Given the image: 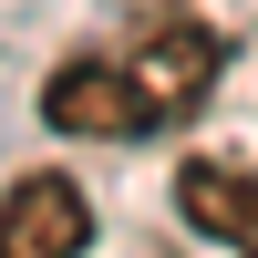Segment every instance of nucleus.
<instances>
[{"mask_svg":"<svg viewBox=\"0 0 258 258\" xmlns=\"http://www.w3.org/2000/svg\"><path fill=\"white\" fill-rule=\"evenodd\" d=\"M114 62H124V83L145 93V114H155V124H186V114L207 103V83L227 73V31H217L207 11H186V0H155Z\"/></svg>","mask_w":258,"mask_h":258,"instance_id":"obj_1","label":"nucleus"},{"mask_svg":"<svg viewBox=\"0 0 258 258\" xmlns=\"http://www.w3.org/2000/svg\"><path fill=\"white\" fill-rule=\"evenodd\" d=\"M41 124H52V135H83V145H135V135H155L145 93L124 83V62H62V73L41 83Z\"/></svg>","mask_w":258,"mask_h":258,"instance_id":"obj_2","label":"nucleus"},{"mask_svg":"<svg viewBox=\"0 0 258 258\" xmlns=\"http://www.w3.org/2000/svg\"><path fill=\"white\" fill-rule=\"evenodd\" d=\"M83 248H93V197L52 165H31L0 197V258H83Z\"/></svg>","mask_w":258,"mask_h":258,"instance_id":"obj_3","label":"nucleus"},{"mask_svg":"<svg viewBox=\"0 0 258 258\" xmlns=\"http://www.w3.org/2000/svg\"><path fill=\"white\" fill-rule=\"evenodd\" d=\"M176 217L197 238L258 258V165H227V155H186L176 165Z\"/></svg>","mask_w":258,"mask_h":258,"instance_id":"obj_4","label":"nucleus"}]
</instances>
